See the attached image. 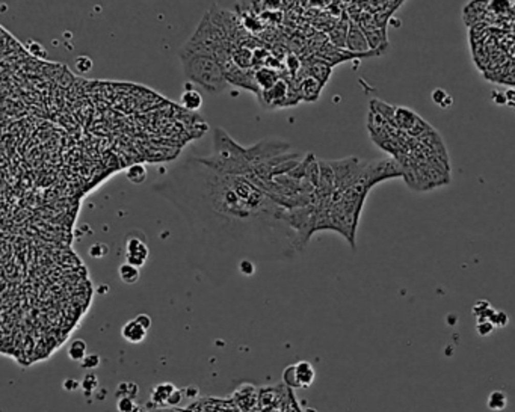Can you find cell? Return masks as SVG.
Wrapping results in <instances>:
<instances>
[{
	"label": "cell",
	"mask_w": 515,
	"mask_h": 412,
	"mask_svg": "<svg viewBox=\"0 0 515 412\" xmlns=\"http://www.w3.org/2000/svg\"><path fill=\"white\" fill-rule=\"evenodd\" d=\"M185 218L191 258L212 280L227 277L242 260L295 258L304 245L290 225L289 209L247 177L224 175L186 158L153 186Z\"/></svg>",
	"instance_id": "6da1fadb"
},
{
	"label": "cell",
	"mask_w": 515,
	"mask_h": 412,
	"mask_svg": "<svg viewBox=\"0 0 515 412\" xmlns=\"http://www.w3.org/2000/svg\"><path fill=\"white\" fill-rule=\"evenodd\" d=\"M201 163L212 168L213 171L234 175L248 177L253 174V165L247 160L245 147L234 142L224 128L216 127L213 130V153L209 157H198Z\"/></svg>",
	"instance_id": "7a4b0ae2"
},
{
	"label": "cell",
	"mask_w": 515,
	"mask_h": 412,
	"mask_svg": "<svg viewBox=\"0 0 515 412\" xmlns=\"http://www.w3.org/2000/svg\"><path fill=\"white\" fill-rule=\"evenodd\" d=\"M182 68L189 83L204 88L210 94H221L228 86L222 63L215 55L182 56Z\"/></svg>",
	"instance_id": "3957f363"
},
{
	"label": "cell",
	"mask_w": 515,
	"mask_h": 412,
	"mask_svg": "<svg viewBox=\"0 0 515 412\" xmlns=\"http://www.w3.org/2000/svg\"><path fill=\"white\" fill-rule=\"evenodd\" d=\"M231 45L227 41L224 32L221 31L216 23L212 20L210 14H204L201 21L198 23L192 36L188 42L180 49L182 56L186 55H215L219 62L226 61L231 56Z\"/></svg>",
	"instance_id": "277c9868"
},
{
	"label": "cell",
	"mask_w": 515,
	"mask_h": 412,
	"mask_svg": "<svg viewBox=\"0 0 515 412\" xmlns=\"http://www.w3.org/2000/svg\"><path fill=\"white\" fill-rule=\"evenodd\" d=\"M397 177H404V168L394 157L372 160V162H366L364 169L356 183H363L372 189L381 181H386L390 178H397Z\"/></svg>",
	"instance_id": "5b68a950"
},
{
	"label": "cell",
	"mask_w": 515,
	"mask_h": 412,
	"mask_svg": "<svg viewBox=\"0 0 515 412\" xmlns=\"http://www.w3.org/2000/svg\"><path fill=\"white\" fill-rule=\"evenodd\" d=\"M335 174V189L345 192L358 181L366 162L358 157H346L340 160H328Z\"/></svg>",
	"instance_id": "8992f818"
},
{
	"label": "cell",
	"mask_w": 515,
	"mask_h": 412,
	"mask_svg": "<svg viewBox=\"0 0 515 412\" xmlns=\"http://www.w3.org/2000/svg\"><path fill=\"white\" fill-rule=\"evenodd\" d=\"M222 66H224V71H226L227 82L230 85L248 89V91L254 93L256 95L261 93L260 88H258L257 80H256V68H250V70L239 68L236 63L233 62L231 58L222 63Z\"/></svg>",
	"instance_id": "52a82bcc"
},
{
	"label": "cell",
	"mask_w": 515,
	"mask_h": 412,
	"mask_svg": "<svg viewBox=\"0 0 515 412\" xmlns=\"http://www.w3.org/2000/svg\"><path fill=\"white\" fill-rule=\"evenodd\" d=\"M148 254L150 251L145 236L138 231H131L126 239V261L141 269L147 261Z\"/></svg>",
	"instance_id": "ba28073f"
},
{
	"label": "cell",
	"mask_w": 515,
	"mask_h": 412,
	"mask_svg": "<svg viewBox=\"0 0 515 412\" xmlns=\"http://www.w3.org/2000/svg\"><path fill=\"white\" fill-rule=\"evenodd\" d=\"M346 50H349L351 53H356V55H370L375 53L379 56V53L373 52L370 49V44L367 41L366 33L363 32V29L351 20L349 25V32H348V39H346Z\"/></svg>",
	"instance_id": "9c48e42d"
},
{
	"label": "cell",
	"mask_w": 515,
	"mask_h": 412,
	"mask_svg": "<svg viewBox=\"0 0 515 412\" xmlns=\"http://www.w3.org/2000/svg\"><path fill=\"white\" fill-rule=\"evenodd\" d=\"M302 68H304V71H305L307 76L315 77L318 82L322 83L323 86H325V83L329 80L331 73H332V66L326 62V61H323L321 58H318L316 55H315L313 58H310V59L307 61V63H304Z\"/></svg>",
	"instance_id": "30bf717a"
},
{
	"label": "cell",
	"mask_w": 515,
	"mask_h": 412,
	"mask_svg": "<svg viewBox=\"0 0 515 412\" xmlns=\"http://www.w3.org/2000/svg\"><path fill=\"white\" fill-rule=\"evenodd\" d=\"M298 83V91L301 95V100L304 101H318L321 93H322L323 85L318 82L311 76H302L296 80Z\"/></svg>",
	"instance_id": "8fae6325"
},
{
	"label": "cell",
	"mask_w": 515,
	"mask_h": 412,
	"mask_svg": "<svg viewBox=\"0 0 515 412\" xmlns=\"http://www.w3.org/2000/svg\"><path fill=\"white\" fill-rule=\"evenodd\" d=\"M349 25L351 18L345 12L335 25H332V29L328 32V41L339 47V49H346V39H348V32H349Z\"/></svg>",
	"instance_id": "7c38bea8"
},
{
	"label": "cell",
	"mask_w": 515,
	"mask_h": 412,
	"mask_svg": "<svg viewBox=\"0 0 515 412\" xmlns=\"http://www.w3.org/2000/svg\"><path fill=\"white\" fill-rule=\"evenodd\" d=\"M420 117L411 109L404 107V106H397L396 107V115H394V123L396 127L405 133H408L413 127L419 123Z\"/></svg>",
	"instance_id": "4fadbf2b"
},
{
	"label": "cell",
	"mask_w": 515,
	"mask_h": 412,
	"mask_svg": "<svg viewBox=\"0 0 515 412\" xmlns=\"http://www.w3.org/2000/svg\"><path fill=\"white\" fill-rule=\"evenodd\" d=\"M121 337L129 341L131 345H139L145 340L147 337V329L142 328L135 318L129 320L123 328H121Z\"/></svg>",
	"instance_id": "5bb4252c"
},
{
	"label": "cell",
	"mask_w": 515,
	"mask_h": 412,
	"mask_svg": "<svg viewBox=\"0 0 515 412\" xmlns=\"http://www.w3.org/2000/svg\"><path fill=\"white\" fill-rule=\"evenodd\" d=\"M180 104H182V107H185L189 112H196L203 106V95L199 91L193 89L192 83L188 82L183 94L180 97Z\"/></svg>",
	"instance_id": "9a60e30c"
},
{
	"label": "cell",
	"mask_w": 515,
	"mask_h": 412,
	"mask_svg": "<svg viewBox=\"0 0 515 412\" xmlns=\"http://www.w3.org/2000/svg\"><path fill=\"white\" fill-rule=\"evenodd\" d=\"M281 77H278V73L271 68V66H261V68H256V80H257L258 88L260 91H266L271 89Z\"/></svg>",
	"instance_id": "2e32d148"
},
{
	"label": "cell",
	"mask_w": 515,
	"mask_h": 412,
	"mask_svg": "<svg viewBox=\"0 0 515 412\" xmlns=\"http://www.w3.org/2000/svg\"><path fill=\"white\" fill-rule=\"evenodd\" d=\"M296 378L299 382V388H308L316 379V370L308 361H299L295 364Z\"/></svg>",
	"instance_id": "e0dca14e"
},
{
	"label": "cell",
	"mask_w": 515,
	"mask_h": 412,
	"mask_svg": "<svg viewBox=\"0 0 515 412\" xmlns=\"http://www.w3.org/2000/svg\"><path fill=\"white\" fill-rule=\"evenodd\" d=\"M177 386L171 382H165V383H159L156 385L153 390H151V402L156 405V406H166L168 405V399L169 396L172 394V391L175 390Z\"/></svg>",
	"instance_id": "ac0fdd59"
},
{
	"label": "cell",
	"mask_w": 515,
	"mask_h": 412,
	"mask_svg": "<svg viewBox=\"0 0 515 412\" xmlns=\"http://www.w3.org/2000/svg\"><path fill=\"white\" fill-rule=\"evenodd\" d=\"M508 403H509V399H508V394L502 390H494L488 394V399H486V406L489 411L499 412L503 411L508 408Z\"/></svg>",
	"instance_id": "d6986e66"
},
{
	"label": "cell",
	"mask_w": 515,
	"mask_h": 412,
	"mask_svg": "<svg viewBox=\"0 0 515 412\" xmlns=\"http://www.w3.org/2000/svg\"><path fill=\"white\" fill-rule=\"evenodd\" d=\"M88 352V346L86 343L82 340V338H76L70 343V346L66 349V355L71 361H76V362H82L85 358H86V353Z\"/></svg>",
	"instance_id": "ffe728a7"
},
{
	"label": "cell",
	"mask_w": 515,
	"mask_h": 412,
	"mask_svg": "<svg viewBox=\"0 0 515 412\" xmlns=\"http://www.w3.org/2000/svg\"><path fill=\"white\" fill-rule=\"evenodd\" d=\"M118 277L124 284H136L141 277V270L136 266H131L127 261L120 264L118 267Z\"/></svg>",
	"instance_id": "44dd1931"
},
{
	"label": "cell",
	"mask_w": 515,
	"mask_h": 412,
	"mask_svg": "<svg viewBox=\"0 0 515 412\" xmlns=\"http://www.w3.org/2000/svg\"><path fill=\"white\" fill-rule=\"evenodd\" d=\"M127 178L133 185H142L147 178V169L142 165L136 163L127 169Z\"/></svg>",
	"instance_id": "7402d4cb"
},
{
	"label": "cell",
	"mask_w": 515,
	"mask_h": 412,
	"mask_svg": "<svg viewBox=\"0 0 515 412\" xmlns=\"http://www.w3.org/2000/svg\"><path fill=\"white\" fill-rule=\"evenodd\" d=\"M82 383V390H83V394L85 396H93V393L98 390V378H97L96 373H86L83 376V379L80 380Z\"/></svg>",
	"instance_id": "603a6c76"
},
{
	"label": "cell",
	"mask_w": 515,
	"mask_h": 412,
	"mask_svg": "<svg viewBox=\"0 0 515 412\" xmlns=\"http://www.w3.org/2000/svg\"><path fill=\"white\" fill-rule=\"evenodd\" d=\"M100 364H101V358H100L98 353H88L86 358L79 365H80V369H83L86 372H93V370L100 367Z\"/></svg>",
	"instance_id": "cb8c5ba5"
},
{
	"label": "cell",
	"mask_w": 515,
	"mask_h": 412,
	"mask_svg": "<svg viewBox=\"0 0 515 412\" xmlns=\"http://www.w3.org/2000/svg\"><path fill=\"white\" fill-rule=\"evenodd\" d=\"M283 380L290 388H299V382H298V378H296V367H295V364H290V365H287L284 369Z\"/></svg>",
	"instance_id": "d4e9b609"
},
{
	"label": "cell",
	"mask_w": 515,
	"mask_h": 412,
	"mask_svg": "<svg viewBox=\"0 0 515 412\" xmlns=\"http://www.w3.org/2000/svg\"><path fill=\"white\" fill-rule=\"evenodd\" d=\"M93 68V61H91V58H88V56H79V58H76V61H74V70L79 73V74H85V73H88L89 70Z\"/></svg>",
	"instance_id": "484cf974"
},
{
	"label": "cell",
	"mask_w": 515,
	"mask_h": 412,
	"mask_svg": "<svg viewBox=\"0 0 515 412\" xmlns=\"http://www.w3.org/2000/svg\"><path fill=\"white\" fill-rule=\"evenodd\" d=\"M135 406H136V403L130 397H123V399L117 400V411L118 412H133Z\"/></svg>",
	"instance_id": "4316f807"
},
{
	"label": "cell",
	"mask_w": 515,
	"mask_h": 412,
	"mask_svg": "<svg viewBox=\"0 0 515 412\" xmlns=\"http://www.w3.org/2000/svg\"><path fill=\"white\" fill-rule=\"evenodd\" d=\"M239 272L247 275V277H251L254 272H256V263L253 260H242L237 266Z\"/></svg>",
	"instance_id": "83f0119b"
},
{
	"label": "cell",
	"mask_w": 515,
	"mask_h": 412,
	"mask_svg": "<svg viewBox=\"0 0 515 412\" xmlns=\"http://www.w3.org/2000/svg\"><path fill=\"white\" fill-rule=\"evenodd\" d=\"M494 328H496V326L492 325L491 320H479V322H478V326H476L478 334L482 335V337L488 335V334H491V332L494 331Z\"/></svg>",
	"instance_id": "f1b7e54d"
},
{
	"label": "cell",
	"mask_w": 515,
	"mask_h": 412,
	"mask_svg": "<svg viewBox=\"0 0 515 412\" xmlns=\"http://www.w3.org/2000/svg\"><path fill=\"white\" fill-rule=\"evenodd\" d=\"M183 396H185V393H183L182 390L175 388V390L172 391V394L169 396V399H168V405H166V406H171V408L178 406L180 402H182V399H183Z\"/></svg>",
	"instance_id": "f546056e"
},
{
	"label": "cell",
	"mask_w": 515,
	"mask_h": 412,
	"mask_svg": "<svg viewBox=\"0 0 515 412\" xmlns=\"http://www.w3.org/2000/svg\"><path fill=\"white\" fill-rule=\"evenodd\" d=\"M432 100H434L437 104H440L441 107H446V101H444V100H451V97L446 94L443 89H435V91L432 93Z\"/></svg>",
	"instance_id": "4dcf8cb0"
},
{
	"label": "cell",
	"mask_w": 515,
	"mask_h": 412,
	"mask_svg": "<svg viewBox=\"0 0 515 412\" xmlns=\"http://www.w3.org/2000/svg\"><path fill=\"white\" fill-rule=\"evenodd\" d=\"M62 388H64L65 391H68V393H73V391H77L79 388H82V383H80L77 379L66 378V379L62 382Z\"/></svg>",
	"instance_id": "1f68e13d"
},
{
	"label": "cell",
	"mask_w": 515,
	"mask_h": 412,
	"mask_svg": "<svg viewBox=\"0 0 515 412\" xmlns=\"http://www.w3.org/2000/svg\"><path fill=\"white\" fill-rule=\"evenodd\" d=\"M106 253H107V248L103 243H96L89 248V255L94 257V258H101V257L106 255Z\"/></svg>",
	"instance_id": "d6a6232c"
},
{
	"label": "cell",
	"mask_w": 515,
	"mask_h": 412,
	"mask_svg": "<svg viewBox=\"0 0 515 412\" xmlns=\"http://www.w3.org/2000/svg\"><path fill=\"white\" fill-rule=\"evenodd\" d=\"M115 397L117 399H123V397H129V382H120L115 388Z\"/></svg>",
	"instance_id": "836d02e7"
},
{
	"label": "cell",
	"mask_w": 515,
	"mask_h": 412,
	"mask_svg": "<svg viewBox=\"0 0 515 412\" xmlns=\"http://www.w3.org/2000/svg\"><path fill=\"white\" fill-rule=\"evenodd\" d=\"M491 322L494 326H506L508 323V317L505 313H494L491 317Z\"/></svg>",
	"instance_id": "e575fe53"
},
{
	"label": "cell",
	"mask_w": 515,
	"mask_h": 412,
	"mask_svg": "<svg viewBox=\"0 0 515 412\" xmlns=\"http://www.w3.org/2000/svg\"><path fill=\"white\" fill-rule=\"evenodd\" d=\"M135 320L142 326V328H145L147 331L151 328V317L148 316V314H145V313H141V314H138V316L135 317Z\"/></svg>",
	"instance_id": "d590c367"
},
{
	"label": "cell",
	"mask_w": 515,
	"mask_h": 412,
	"mask_svg": "<svg viewBox=\"0 0 515 412\" xmlns=\"http://www.w3.org/2000/svg\"><path fill=\"white\" fill-rule=\"evenodd\" d=\"M183 393H185V397H188V399H196L198 394H199V388L195 386V385H189V386L185 388Z\"/></svg>",
	"instance_id": "8d00e7d4"
},
{
	"label": "cell",
	"mask_w": 515,
	"mask_h": 412,
	"mask_svg": "<svg viewBox=\"0 0 515 412\" xmlns=\"http://www.w3.org/2000/svg\"><path fill=\"white\" fill-rule=\"evenodd\" d=\"M138 396H139V386H138V383H135V382H129V397L135 400Z\"/></svg>",
	"instance_id": "74e56055"
},
{
	"label": "cell",
	"mask_w": 515,
	"mask_h": 412,
	"mask_svg": "<svg viewBox=\"0 0 515 412\" xmlns=\"http://www.w3.org/2000/svg\"><path fill=\"white\" fill-rule=\"evenodd\" d=\"M133 412H147V408H145V406H139V405H136L135 409H133Z\"/></svg>",
	"instance_id": "f35d334b"
},
{
	"label": "cell",
	"mask_w": 515,
	"mask_h": 412,
	"mask_svg": "<svg viewBox=\"0 0 515 412\" xmlns=\"http://www.w3.org/2000/svg\"><path fill=\"white\" fill-rule=\"evenodd\" d=\"M307 412H318V411H315V409H308Z\"/></svg>",
	"instance_id": "ab89813d"
}]
</instances>
